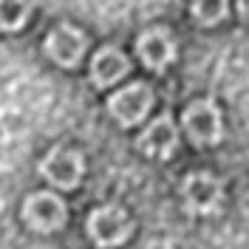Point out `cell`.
<instances>
[{"mask_svg": "<svg viewBox=\"0 0 249 249\" xmlns=\"http://www.w3.org/2000/svg\"><path fill=\"white\" fill-rule=\"evenodd\" d=\"M133 230L130 224V215L124 213L122 207L116 204H105V207H96L91 215H88V235L96 247L110 249L119 247L127 241V235Z\"/></svg>", "mask_w": 249, "mask_h": 249, "instance_id": "6da1fadb", "label": "cell"}, {"mask_svg": "<svg viewBox=\"0 0 249 249\" xmlns=\"http://www.w3.org/2000/svg\"><path fill=\"white\" fill-rule=\"evenodd\" d=\"M181 122H184V130H187V136H190V142L198 144V147L215 144V142H221V136H224L221 110H218V105L210 102V99L193 102V105L184 110Z\"/></svg>", "mask_w": 249, "mask_h": 249, "instance_id": "7a4b0ae2", "label": "cell"}, {"mask_svg": "<svg viewBox=\"0 0 249 249\" xmlns=\"http://www.w3.org/2000/svg\"><path fill=\"white\" fill-rule=\"evenodd\" d=\"M150 105H153V91L144 82H133V85H127V88L110 96L108 110L116 122L127 127V124H139L147 116Z\"/></svg>", "mask_w": 249, "mask_h": 249, "instance_id": "3957f363", "label": "cell"}, {"mask_svg": "<svg viewBox=\"0 0 249 249\" xmlns=\"http://www.w3.org/2000/svg\"><path fill=\"white\" fill-rule=\"evenodd\" d=\"M181 198H184L187 213L193 215H207L213 213L221 198H224V190H221V181L210 173H193L187 176L184 184H181Z\"/></svg>", "mask_w": 249, "mask_h": 249, "instance_id": "277c9868", "label": "cell"}, {"mask_svg": "<svg viewBox=\"0 0 249 249\" xmlns=\"http://www.w3.org/2000/svg\"><path fill=\"white\" fill-rule=\"evenodd\" d=\"M26 224L37 232H54L65 224V204L54 193H34L23 204Z\"/></svg>", "mask_w": 249, "mask_h": 249, "instance_id": "5b68a950", "label": "cell"}, {"mask_svg": "<svg viewBox=\"0 0 249 249\" xmlns=\"http://www.w3.org/2000/svg\"><path fill=\"white\" fill-rule=\"evenodd\" d=\"M40 173L60 190H71L82 178V156L71 147H54L51 153L40 161Z\"/></svg>", "mask_w": 249, "mask_h": 249, "instance_id": "8992f818", "label": "cell"}, {"mask_svg": "<svg viewBox=\"0 0 249 249\" xmlns=\"http://www.w3.org/2000/svg\"><path fill=\"white\" fill-rule=\"evenodd\" d=\"M85 48H88L85 34H82L77 26H68V23L57 26L46 40V54L57 62V65H62V68H74V65L82 60Z\"/></svg>", "mask_w": 249, "mask_h": 249, "instance_id": "52a82bcc", "label": "cell"}, {"mask_svg": "<svg viewBox=\"0 0 249 249\" xmlns=\"http://www.w3.org/2000/svg\"><path fill=\"white\" fill-rule=\"evenodd\" d=\"M139 150L147 153L150 159H170L176 144H178V127L173 124V119L164 113L147 124V130L139 136Z\"/></svg>", "mask_w": 249, "mask_h": 249, "instance_id": "ba28073f", "label": "cell"}, {"mask_svg": "<svg viewBox=\"0 0 249 249\" xmlns=\"http://www.w3.org/2000/svg\"><path fill=\"white\" fill-rule=\"evenodd\" d=\"M136 51H139L142 62L150 71H161L176 60V43H173L170 31L167 29H150L144 31L136 40Z\"/></svg>", "mask_w": 249, "mask_h": 249, "instance_id": "9c48e42d", "label": "cell"}, {"mask_svg": "<svg viewBox=\"0 0 249 249\" xmlns=\"http://www.w3.org/2000/svg\"><path fill=\"white\" fill-rule=\"evenodd\" d=\"M127 71H130V62H127L122 48H116V46L99 48L96 57H93V62H91V79H93L96 88L113 85V82L122 79Z\"/></svg>", "mask_w": 249, "mask_h": 249, "instance_id": "30bf717a", "label": "cell"}, {"mask_svg": "<svg viewBox=\"0 0 249 249\" xmlns=\"http://www.w3.org/2000/svg\"><path fill=\"white\" fill-rule=\"evenodd\" d=\"M29 17V0H0V29L17 31Z\"/></svg>", "mask_w": 249, "mask_h": 249, "instance_id": "8fae6325", "label": "cell"}, {"mask_svg": "<svg viewBox=\"0 0 249 249\" xmlns=\"http://www.w3.org/2000/svg\"><path fill=\"white\" fill-rule=\"evenodd\" d=\"M193 17L201 26H215L227 17V0H193Z\"/></svg>", "mask_w": 249, "mask_h": 249, "instance_id": "7c38bea8", "label": "cell"}, {"mask_svg": "<svg viewBox=\"0 0 249 249\" xmlns=\"http://www.w3.org/2000/svg\"><path fill=\"white\" fill-rule=\"evenodd\" d=\"M238 12L249 20V0H238Z\"/></svg>", "mask_w": 249, "mask_h": 249, "instance_id": "4fadbf2b", "label": "cell"}]
</instances>
